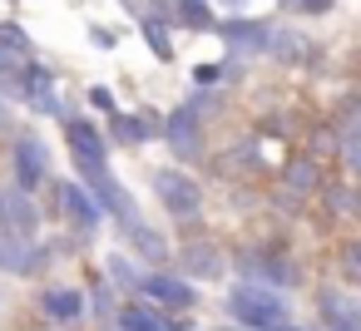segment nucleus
<instances>
[{
    "label": "nucleus",
    "instance_id": "obj_19",
    "mask_svg": "<svg viewBox=\"0 0 361 331\" xmlns=\"http://www.w3.org/2000/svg\"><path fill=\"white\" fill-rule=\"evenodd\" d=\"M129 237H134V247H139V257H149V262H164L169 257V242H164V232H154L144 218L129 227Z\"/></svg>",
    "mask_w": 361,
    "mask_h": 331
},
{
    "label": "nucleus",
    "instance_id": "obj_20",
    "mask_svg": "<svg viewBox=\"0 0 361 331\" xmlns=\"http://www.w3.org/2000/svg\"><path fill=\"white\" fill-rule=\"evenodd\" d=\"M282 178H287V188H292V193H312V188L322 183V168H317V158H292Z\"/></svg>",
    "mask_w": 361,
    "mask_h": 331
},
{
    "label": "nucleus",
    "instance_id": "obj_25",
    "mask_svg": "<svg viewBox=\"0 0 361 331\" xmlns=\"http://www.w3.org/2000/svg\"><path fill=\"white\" fill-rule=\"evenodd\" d=\"M213 80H223L218 65H198V70H193V85H213Z\"/></svg>",
    "mask_w": 361,
    "mask_h": 331
},
{
    "label": "nucleus",
    "instance_id": "obj_27",
    "mask_svg": "<svg viewBox=\"0 0 361 331\" xmlns=\"http://www.w3.org/2000/svg\"><path fill=\"white\" fill-rule=\"evenodd\" d=\"M90 104H94V109H114V94H109V89H90Z\"/></svg>",
    "mask_w": 361,
    "mask_h": 331
},
{
    "label": "nucleus",
    "instance_id": "obj_17",
    "mask_svg": "<svg viewBox=\"0 0 361 331\" xmlns=\"http://www.w3.org/2000/svg\"><path fill=\"white\" fill-rule=\"evenodd\" d=\"M302 45H307V40H302V35H292V30H267V45H262V50H267L272 60L297 65V60H307V50H302Z\"/></svg>",
    "mask_w": 361,
    "mask_h": 331
},
{
    "label": "nucleus",
    "instance_id": "obj_23",
    "mask_svg": "<svg viewBox=\"0 0 361 331\" xmlns=\"http://www.w3.org/2000/svg\"><path fill=\"white\" fill-rule=\"evenodd\" d=\"M0 45H6V50H16V55H25V60H30V35H25L20 25H0Z\"/></svg>",
    "mask_w": 361,
    "mask_h": 331
},
{
    "label": "nucleus",
    "instance_id": "obj_21",
    "mask_svg": "<svg viewBox=\"0 0 361 331\" xmlns=\"http://www.w3.org/2000/svg\"><path fill=\"white\" fill-rule=\"evenodd\" d=\"M139 30H144V40H149V50H154L159 60H173V40H169V25H164L159 15H139Z\"/></svg>",
    "mask_w": 361,
    "mask_h": 331
},
{
    "label": "nucleus",
    "instance_id": "obj_31",
    "mask_svg": "<svg viewBox=\"0 0 361 331\" xmlns=\"http://www.w3.org/2000/svg\"><path fill=\"white\" fill-rule=\"evenodd\" d=\"M218 6H228V11H247L252 0H218Z\"/></svg>",
    "mask_w": 361,
    "mask_h": 331
},
{
    "label": "nucleus",
    "instance_id": "obj_24",
    "mask_svg": "<svg viewBox=\"0 0 361 331\" xmlns=\"http://www.w3.org/2000/svg\"><path fill=\"white\" fill-rule=\"evenodd\" d=\"M282 6H287V11H302V15H326L336 0H282Z\"/></svg>",
    "mask_w": 361,
    "mask_h": 331
},
{
    "label": "nucleus",
    "instance_id": "obj_18",
    "mask_svg": "<svg viewBox=\"0 0 361 331\" xmlns=\"http://www.w3.org/2000/svg\"><path fill=\"white\" fill-rule=\"evenodd\" d=\"M173 20L178 25H188V30H213V6L208 0H173Z\"/></svg>",
    "mask_w": 361,
    "mask_h": 331
},
{
    "label": "nucleus",
    "instance_id": "obj_4",
    "mask_svg": "<svg viewBox=\"0 0 361 331\" xmlns=\"http://www.w3.org/2000/svg\"><path fill=\"white\" fill-rule=\"evenodd\" d=\"M11 163H16V188L35 193V188L45 183V173H50V149H45V139H40L35 129L16 134V144H11Z\"/></svg>",
    "mask_w": 361,
    "mask_h": 331
},
{
    "label": "nucleus",
    "instance_id": "obj_33",
    "mask_svg": "<svg viewBox=\"0 0 361 331\" xmlns=\"http://www.w3.org/2000/svg\"><path fill=\"white\" fill-rule=\"evenodd\" d=\"M277 331H302V326H292V321H282V326H277Z\"/></svg>",
    "mask_w": 361,
    "mask_h": 331
},
{
    "label": "nucleus",
    "instance_id": "obj_26",
    "mask_svg": "<svg viewBox=\"0 0 361 331\" xmlns=\"http://www.w3.org/2000/svg\"><path fill=\"white\" fill-rule=\"evenodd\" d=\"M90 306H94L99 316H109V287H94V296H90Z\"/></svg>",
    "mask_w": 361,
    "mask_h": 331
},
{
    "label": "nucleus",
    "instance_id": "obj_11",
    "mask_svg": "<svg viewBox=\"0 0 361 331\" xmlns=\"http://www.w3.org/2000/svg\"><path fill=\"white\" fill-rule=\"evenodd\" d=\"M60 203H65V213H70L85 232H94V227L104 223V208L94 203V193H90L85 183H75V178H65V183H60Z\"/></svg>",
    "mask_w": 361,
    "mask_h": 331
},
{
    "label": "nucleus",
    "instance_id": "obj_32",
    "mask_svg": "<svg viewBox=\"0 0 361 331\" xmlns=\"http://www.w3.org/2000/svg\"><path fill=\"white\" fill-rule=\"evenodd\" d=\"M11 124V114H6V89H0V129H6Z\"/></svg>",
    "mask_w": 361,
    "mask_h": 331
},
{
    "label": "nucleus",
    "instance_id": "obj_30",
    "mask_svg": "<svg viewBox=\"0 0 361 331\" xmlns=\"http://www.w3.org/2000/svg\"><path fill=\"white\" fill-rule=\"evenodd\" d=\"M90 35H94V45H99V50H109V45H114V30H104V25H94Z\"/></svg>",
    "mask_w": 361,
    "mask_h": 331
},
{
    "label": "nucleus",
    "instance_id": "obj_5",
    "mask_svg": "<svg viewBox=\"0 0 361 331\" xmlns=\"http://www.w3.org/2000/svg\"><path fill=\"white\" fill-rule=\"evenodd\" d=\"M164 144L178 154V158H198L203 154V109L188 99L178 104L169 119H164Z\"/></svg>",
    "mask_w": 361,
    "mask_h": 331
},
{
    "label": "nucleus",
    "instance_id": "obj_2",
    "mask_svg": "<svg viewBox=\"0 0 361 331\" xmlns=\"http://www.w3.org/2000/svg\"><path fill=\"white\" fill-rule=\"evenodd\" d=\"M233 262H238L243 282H262V287H292L297 282V267L282 247H243Z\"/></svg>",
    "mask_w": 361,
    "mask_h": 331
},
{
    "label": "nucleus",
    "instance_id": "obj_10",
    "mask_svg": "<svg viewBox=\"0 0 361 331\" xmlns=\"http://www.w3.org/2000/svg\"><path fill=\"white\" fill-rule=\"evenodd\" d=\"M20 99H25L35 114H50V119H60V114H65V104H60V94H55V75H50V70H40V65H25Z\"/></svg>",
    "mask_w": 361,
    "mask_h": 331
},
{
    "label": "nucleus",
    "instance_id": "obj_12",
    "mask_svg": "<svg viewBox=\"0 0 361 331\" xmlns=\"http://www.w3.org/2000/svg\"><path fill=\"white\" fill-rule=\"evenodd\" d=\"M65 119V139H70V149H75V158H104L109 149H104V134L90 124V119H75V114H60Z\"/></svg>",
    "mask_w": 361,
    "mask_h": 331
},
{
    "label": "nucleus",
    "instance_id": "obj_9",
    "mask_svg": "<svg viewBox=\"0 0 361 331\" xmlns=\"http://www.w3.org/2000/svg\"><path fill=\"white\" fill-rule=\"evenodd\" d=\"M213 30L228 40V50L257 55V50L267 45V30H272V25H262V20H247L243 11H233V20H213Z\"/></svg>",
    "mask_w": 361,
    "mask_h": 331
},
{
    "label": "nucleus",
    "instance_id": "obj_6",
    "mask_svg": "<svg viewBox=\"0 0 361 331\" xmlns=\"http://www.w3.org/2000/svg\"><path fill=\"white\" fill-rule=\"evenodd\" d=\"M139 292H144L149 301L169 306V311H188V306L198 301V292L188 287V277H173V272H149V277H139Z\"/></svg>",
    "mask_w": 361,
    "mask_h": 331
},
{
    "label": "nucleus",
    "instance_id": "obj_15",
    "mask_svg": "<svg viewBox=\"0 0 361 331\" xmlns=\"http://www.w3.org/2000/svg\"><path fill=\"white\" fill-rule=\"evenodd\" d=\"M183 267H188L193 277H223V257H218L208 242H188V247H183Z\"/></svg>",
    "mask_w": 361,
    "mask_h": 331
},
{
    "label": "nucleus",
    "instance_id": "obj_16",
    "mask_svg": "<svg viewBox=\"0 0 361 331\" xmlns=\"http://www.w3.org/2000/svg\"><path fill=\"white\" fill-rule=\"evenodd\" d=\"M114 321H119L114 331H169V321L159 311H149V306H119Z\"/></svg>",
    "mask_w": 361,
    "mask_h": 331
},
{
    "label": "nucleus",
    "instance_id": "obj_34",
    "mask_svg": "<svg viewBox=\"0 0 361 331\" xmlns=\"http://www.w3.org/2000/svg\"><path fill=\"white\" fill-rule=\"evenodd\" d=\"M6 6H20V0H6Z\"/></svg>",
    "mask_w": 361,
    "mask_h": 331
},
{
    "label": "nucleus",
    "instance_id": "obj_13",
    "mask_svg": "<svg viewBox=\"0 0 361 331\" xmlns=\"http://www.w3.org/2000/svg\"><path fill=\"white\" fill-rule=\"evenodd\" d=\"M40 306H45L50 321H80L85 316V292H75V287H45Z\"/></svg>",
    "mask_w": 361,
    "mask_h": 331
},
{
    "label": "nucleus",
    "instance_id": "obj_22",
    "mask_svg": "<svg viewBox=\"0 0 361 331\" xmlns=\"http://www.w3.org/2000/svg\"><path fill=\"white\" fill-rule=\"evenodd\" d=\"M104 272H109V287H139V267L124 252H109L104 257Z\"/></svg>",
    "mask_w": 361,
    "mask_h": 331
},
{
    "label": "nucleus",
    "instance_id": "obj_29",
    "mask_svg": "<svg viewBox=\"0 0 361 331\" xmlns=\"http://www.w3.org/2000/svg\"><path fill=\"white\" fill-rule=\"evenodd\" d=\"M341 267H346V277L356 282V242H346V252H341Z\"/></svg>",
    "mask_w": 361,
    "mask_h": 331
},
{
    "label": "nucleus",
    "instance_id": "obj_8",
    "mask_svg": "<svg viewBox=\"0 0 361 331\" xmlns=\"http://www.w3.org/2000/svg\"><path fill=\"white\" fill-rule=\"evenodd\" d=\"M40 227V208L30 203V193L25 188H6L0 193V232H35Z\"/></svg>",
    "mask_w": 361,
    "mask_h": 331
},
{
    "label": "nucleus",
    "instance_id": "obj_14",
    "mask_svg": "<svg viewBox=\"0 0 361 331\" xmlns=\"http://www.w3.org/2000/svg\"><path fill=\"white\" fill-rule=\"evenodd\" d=\"M109 124H114V129H109L114 144H129V149H134V144H149V139L159 134V129H154L149 119H139V114H114Z\"/></svg>",
    "mask_w": 361,
    "mask_h": 331
},
{
    "label": "nucleus",
    "instance_id": "obj_7",
    "mask_svg": "<svg viewBox=\"0 0 361 331\" xmlns=\"http://www.w3.org/2000/svg\"><path fill=\"white\" fill-rule=\"evenodd\" d=\"M45 262H50V252H45V247H35L25 232H0V267H6V272L30 277V272H40Z\"/></svg>",
    "mask_w": 361,
    "mask_h": 331
},
{
    "label": "nucleus",
    "instance_id": "obj_28",
    "mask_svg": "<svg viewBox=\"0 0 361 331\" xmlns=\"http://www.w3.org/2000/svg\"><path fill=\"white\" fill-rule=\"evenodd\" d=\"M331 203H336V213H351L356 203H351V193L346 188H331Z\"/></svg>",
    "mask_w": 361,
    "mask_h": 331
},
{
    "label": "nucleus",
    "instance_id": "obj_3",
    "mask_svg": "<svg viewBox=\"0 0 361 331\" xmlns=\"http://www.w3.org/2000/svg\"><path fill=\"white\" fill-rule=\"evenodd\" d=\"M154 193H159V203L169 208V218H178V223H188V218L203 213V188H198L183 168H159V173H154Z\"/></svg>",
    "mask_w": 361,
    "mask_h": 331
},
{
    "label": "nucleus",
    "instance_id": "obj_1",
    "mask_svg": "<svg viewBox=\"0 0 361 331\" xmlns=\"http://www.w3.org/2000/svg\"><path fill=\"white\" fill-rule=\"evenodd\" d=\"M228 311L247 331H277L287 321V296L277 287H262V282H238L228 292Z\"/></svg>",
    "mask_w": 361,
    "mask_h": 331
}]
</instances>
